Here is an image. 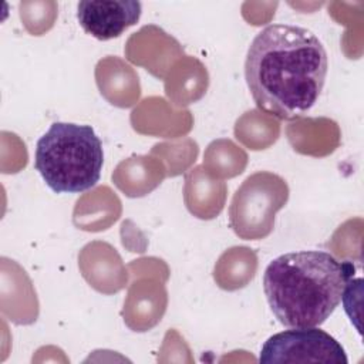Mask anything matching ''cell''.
<instances>
[{"label":"cell","instance_id":"obj_2","mask_svg":"<svg viewBox=\"0 0 364 364\" xmlns=\"http://www.w3.org/2000/svg\"><path fill=\"white\" fill-rule=\"evenodd\" d=\"M351 277L353 264L328 252H289L267 264L263 290L280 324L289 328L318 327L340 304Z\"/></svg>","mask_w":364,"mask_h":364},{"label":"cell","instance_id":"obj_5","mask_svg":"<svg viewBox=\"0 0 364 364\" xmlns=\"http://www.w3.org/2000/svg\"><path fill=\"white\" fill-rule=\"evenodd\" d=\"M142 4L136 0H84L77 6V18L85 33L107 41L119 37L136 24Z\"/></svg>","mask_w":364,"mask_h":364},{"label":"cell","instance_id":"obj_4","mask_svg":"<svg viewBox=\"0 0 364 364\" xmlns=\"http://www.w3.org/2000/svg\"><path fill=\"white\" fill-rule=\"evenodd\" d=\"M260 363L347 364L343 346L317 327L290 328L269 337L262 346Z\"/></svg>","mask_w":364,"mask_h":364},{"label":"cell","instance_id":"obj_1","mask_svg":"<svg viewBox=\"0 0 364 364\" xmlns=\"http://www.w3.org/2000/svg\"><path fill=\"white\" fill-rule=\"evenodd\" d=\"M328 71L327 51L309 28L269 24L252 40L245 78L256 105L284 121L306 115L317 102Z\"/></svg>","mask_w":364,"mask_h":364},{"label":"cell","instance_id":"obj_3","mask_svg":"<svg viewBox=\"0 0 364 364\" xmlns=\"http://www.w3.org/2000/svg\"><path fill=\"white\" fill-rule=\"evenodd\" d=\"M104 151L91 125L54 122L34 152V168L55 193H81L101 178Z\"/></svg>","mask_w":364,"mask_h":364}]
</instances>
